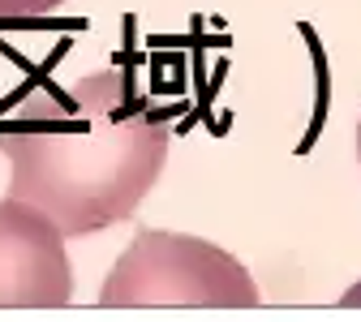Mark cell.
<instances>
[{"instance_id": "cell-1", "label": "cell", "mask_w": 361, "mask_h": 322, "mask_svg": "<svg viewBox=\"0 0 361 322\" xmlns=\"http://www.w3.org/2000/svg\"><path fill=\"white\" fill-rule=\"evenodd\" d=\"M172 116L121 69L35 90L0 120L9 198L43 211L65 237L129 219L164 172Z\"/></svg>"}, {"instance_id": "cell-2", "label": "cell", "mask_w": 361, "mask_h": 322, "mask_svg": "<svg viewBox=\"0 0 361 322\" xmlns=\"http://www.w3.org/2000/svg\"><path fill=\"white\" fill-rule=\"evenodd\" d=\"M258 301V284L228 249L159 228H138L99 288L108 309H254Z\"/></svg>"}, {"instance_id": "cell-3", "label": "cell", "mask_w": 361, "mask_h": 322, "mask_svg": "<svg viewBox=\"0 0 361 322\" xmlns=\"http://www.w3.org/2000/svg\"><path fill=\"white\" fill-rule=\"evenodd\" d=\"M73 301L65 233L30 202H0V309H61Z\"/></svg>"}, {"instance_id": "cell-5", "label": "cell", "mask_w": 361, "mask_h": 322, "mask_svg": "<svg viewBox=\"0 0 361 322\" xmlns=\"http://www.w3.org/2000/svg\"><path fill=\"white\" fill-rule=\"evenodd\" d=\"M340 305H348V309H361V284H353V288L340 297Z\"/></svg>"}, {"instance_id": "cell-4", "label": "cell", "mask_w": 361, "mask_h": 322, "mask_svg": "<svg viewBox=\"0 0 361 322\" xmlns=\"http://www.w3.org/2000/svg\"><path fill=\"white\" fill-rule=\"evenodd\" d=\"M65 5L69 0H0V22H39Z\"/></svg>"}, {"instance_id": "cell-6", "label": "cell", "mask_w": 361, "mask_h": 322, "mask_svg": "<svg viewBox=\"0 0 361 322\" xmlns=\"http://www.w3.org/2000/svg\"><path fill=\"white\" fill-rule=\"evenodd\" d=\"M357 159H361V120H357Z\"/></svg>"}]
</instances>
